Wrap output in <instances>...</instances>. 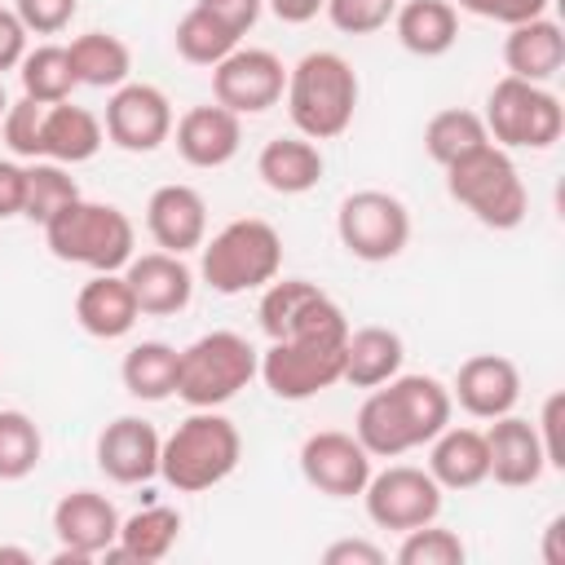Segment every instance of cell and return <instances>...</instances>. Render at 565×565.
<instances>
[{"mask_svg": "<svg viewBox=\"0 0 565 565\" xmlns=\"http://www.w3.org/2000/svg\"><path fill=\"white\" fill-rule=\"evenodd\" d=\"M455 397L437 375H393L371 388L358 406L353 437L366 446L371 459H397L415 446H428L450 424Z\"/></svg>", "mask_w": 565, "mask_h": 565, "instance_id": "obj_1", "label": "cell"}, {"mask_svg": "<svg viewBox=\"0 0 565 565\" xmlns=\"http://www.w3.org/2000/svg\"><path fill=\"white\" fill-rule=\"evenodd\" d=\"M238 459H243V437L234 419L221 415L216 406H194V415H185L159 446V472L181 494L221 486L238 468Z\"/></svg>", "mask_w": 565, "mask_h": 565, "instance_id": "obj_2", "label": "cell"}, {"mask_svg": "<svg viewBox=\"0 0 565 565\" xmlns=\"http://www.w3.org/2000/svg\"><path fill=\"white\" fill-rule=\"evenodd\" d=\"M358 71L331 53V49H313L305 53L291 71H287V115L296 124L300 137L309 141H331L353 124L358 110Z\"/></svg>", "mask_w": 565, "mask_h": 565, "instance_id": "obj_3", "label": "cell"}, {"mask_svg": "<svg viewBox=\"0 0 565 565\" xmlns=\"http://www.w3.org/2000/svg\"><path fill=\"white\" fill-rule=\"evenodd\" d=\"M44 243L57 260L84 265L93 274H119L137 256L132 221L115 203H93L84 194L44 221Z\"/></svg>", "mask_w": 565, "mask_h": 565, "instance_id": "obj_4", "label": "cell"}, {"mask_svg": "<svg viewBox=\"0 0 565 565\" xmlns=\"http://www.w3.org/2000/svg\"><path fill=\"white\" fill-rule=\"evenodd\" d=\"M282 269V234L260 216L221 225L199 247V274L216 296H243L274 282Z\"/></svg>", "mask_w": 565, "mask_h": 565, "instance_id": "obj_5", "label": "cell"}, {"mask_svg": "<svg viewBox=\"0 0 565 565\" xmlns=\"http://www.w3.org/2000/svg\"><path fill=\"white\" fill-rule=\"evenodd\" d=\"M446 190L486 230H516L525 221V212H530L525 181H521L512 154L503 146H494V141H486L481 150L455 159L446 168Z\"/></svg>", "mask_w": 565, "mask_h": 565, "instance_id": "obj_6", "label": "cell"}, {"mask_svg": "<svg viewBox=\"0 0 565 565\" xmlns=\"http://www.w3.org/2000/svg\"><path fill=\"white\" fill-rule=\"evenodd\" d=\"M260 371V353L238 331H207L181 349L177 397L190 406H225Z\"/></svg>", "mask_w": 565, "mask_h": 565, "instance_id": "obj_7", "label": "cell"}, {"mask_svg": "<svg viewBox=\"0 0 565 565\" xmlns=\"http://www.w3.org/2000/svg\"><path fill=\"white\" fill-rule=\"evenodd\" d=\"M486 132L503 150H547L565 132V106L552 88L503 75L486 97Z\"/></svg>", "mask_w": 565, "mask_h": 565, "instance_id": "obj_8", "label": "cell"}, {"mask_svg": "<svg viewBox=\"0 0 565 565\" xmlns=\"http://www.w3.org/2000/svg\"><path fill=\"white\" fill-rule=\"evenodd\" d=\"M260 331L269 340H349V318L344 309L313 282L305 278H274L260 287Z\"/></svg>", "mask_w": 565, "mask_h": 565, "instance_id": "obj_9", "label": "cell"}, {"mask_svg": "<svg viewBox=\"0 0 565 565\" xmlns=\"http://www.w3.org/2000/svg\"><path fill=\"white\" fill-rule=\"evenodd\" d=\"M335 234L349 256L380 265L402 256V247L411 243V212L388 190H353L335 212Z\"/></svg>", "mask_w": 565, "mask_h": 565, "instance_id": "obj_10", "label": "cell"}, {"mask_svg": "<svg viewBox=\"0 0 565 565\" xmlns=\"http://www.w3.org/2000/svg\"><path fill=\"white\" fill-rule=\"evenodd\" d=\"M344 371V344L331 340H269L260 353V380L282 402H309L340 384Z\"/></svg>", "mask_w": 565, "mask_h": 565, "instance_id": "obj_11", "label": "cell"}, {"mask_svg": "<svg viewBox=\"0 0 565 565\" xmlns=\"http://www.w3.org/2000/svg\"><path fill=\"white\" fill-rule=\"evenodd\" d=\"M362 503L366 516L380 530H415L437 521L441 512V486L433 481L428 468H411V463H393L384 472H371V481L362 486Z\"/></svg>", "mask_w": 565, "mask_h": 565, "instance_id": "obj_12", "label": "cell"}, {"mask_svg": "<svg viewBox=\"0 0 565 565\" xmlns=\"http://www.w3.org/2000/svg\"><path fill=\"white\" fill-rule=\"evenodd\" d=\"M287 66L269 49H234L212 66V97L234 115H260L282 102Z\"/></svg>", "mask_w": 565, "mask_h": 565, "instance_id": "obj_13", "label": "cell"}, {"mask_svg": "<svg viewBox=\"0 0 565 565\" xmlns=\"http://www.w3.org/2000/svg\"><path fill=\"white\" fill-rule=\"evenodd\" d=\"M53 534L62 543L53 565H88L119 539V512L97 490H71L53 508Z\"/></svg>", "mask_w": 565, "mask_h": 565, "instance_id": "obj_14", "label": "cell"}, {"mask_svg": "<svg viewBox=\"0 0 565 565\" xmlns=\"http://www.w3.org/2000/svg\"><path fill=\"white\" fill-rule=\"evenodd\" d=\"M106 137L128 154H150L172 137V102L154 84H119L106 102Z\"/></svg>", "mask_w": 565, "mask_h": 565, "instance_id": "obj_15", "label": "cell"}, {"mask_svg": "<svg viewBox=\"0 0 565 565\" xmlns=\"http://www.w3.org/2000/svg\"><path fill=\"white\" fill-rule=\"evenodd\" d=\"M300 472L318 494L331 499H353L362 494V486L371 481V455L353 433L340 428H322L309 433L300 446Z\"/></svg>", "mask_w": 565, "mask_h": 565, "instance_id": "obj_16", "label": "cell"}, {"mask_svg": "<svg viewBox=\"0 0 565 565\" xmlns=\"http://www.w3.org/2000/svg\"><path fill=\"white\" fill-rule=\"evenodd\" d=\"M159 428L141 415H119L97 433V468L119 486H141L159 472Z\"/></svg>", "mask_w": 565, "mask_h": 565, "instance_id": "obj_17", "label": "cell"}, {"mask_svg": "<svg viewBox=\"0 0 565 565\" xmlns=\"http://www.w3.org/2000/svg\"><path fill=\"white\" fill-rule=\"evenodd\" d=\"M450 397L472 419H499L521 402V371L503 353H477L455 371Z\"/></svg>", "mask_w": 565, "mask_h": 565, "instance_id": "obj_18", "label": "cell"}, {"mask_svg": "<svg viewBox=\"0 0 565 565\" xmlns=\"http://www.w3.org/2000/svg\"><path fill=\"white\" fill-rule=\"evenodd\" d=\"M146 230L150 238L159 243V252H172V256H185L194 247H203L207 238V203L194 185H159L146 203Z\"/></svg>", "mask_w": 565, "mask_h": 565, "instance_id": "obj_19", "label": "cell"}, {"mask_svg": "<svg viewBox=\"0 0 565 565\" xmlns=\"http://www.w3.org/2000/svg\"><path fill=\"white\" fill-rule=\"evenodd\" d=\"M124 278L137 296V309L150 318H172L190 305L194 296V274L181 256L172 252H141L124 265Z\"/></svg>", "mask_w": 565, "mask_h": 565, "instance_id": "obj_20", "label": "cell"}, {"mask_svg": "<svg viewBox=\"0 0 565 565\" xmlns=\"http://www.w3.org/2000/svg\"><path fill=\"white\" fill-rule=\"evenodd\" d=\"M243 115L225 110L221 102L212 106H190L177 119V154L190 168H225L238 146H243Z\"/></svg>", "mask_w": 565, "mask_h": 565, "instance_id": "obj_21", "label": "cell"}, {"mask_svg": "<svg viewBox=\"0 0 565 565\" xmlns=\"http://www.w3.org/2000/svg\"><path fill=\"white\" fill-rule=\"evenodd\" d=\"M486 450H490V477L508 490H521V486H534L547 468L543 459V441L534 433L530 419H516L512 411L490 419L486 428Z\"/></svg>", "mask_w": 565, "mask_h": 565, "instance_id": "obj_22", "label": "cell"}, {"mask_svg": "<svg viewBox=\"0 0 565 565\" xmlns=\"http://www.w3.org/2000/svg\"><path fill=\"white\" fill-rule=\"evenodd\" d=\"M141 309L124 274H93L75 296V322L93 340H124L137 327Z\"/></svg>", "mask_w": 565, "mask_h": 565, "instance_id": "obj_23", "label": "cell"}, {"mask_svg": "<svg viewBox=\"0 0 565 565\" xmlns=\"http://www.w3.org/2000/svg\"><path fill=\"white\" fill-rule=\"evenodd\" d=\"M565 62V35H561V22L556 18H530V22H516L508 26L503 35V66L508 75L516 79H530V84H547Z\"/></svg>", "mask_w": 565, "mask_h": 565, "instance_id": "obj_24", "label": "cell"}, {"mask_svg": "<svg viewBox=\"0 0 565 565\" xmlns=\"http://www.w3.org/2000/svg\"><path fill=\"white\" fill-rule=\"evenodd\" d=\"M428 472L441 490H472L490 477V450H486V433L481 428H459L446 424L433 441H428Z\"/></svg>", "mask_w": 565, "mask_h": 565, "instance_id": "obj_25", "label": "cell"}, {"mask_svg": "<svg viewBox=\"0 0 565 565\" xmlns=\"http://www.w3.org/2000/svg\"><path fill=\"white\" fill-rule=\"evenodd\" d=\"M106 141V128L93 110L84 106H71L57 102V106H44V128H40V159H53V163H84L102 150Z\"/></svg>", "mask_w": 565, "mask_h": 565, "instance_id": "obj_26", "label": "cell"}, {"mask_svg": "<svg viewBox=\"0 0 565 565\" xmlns=\"http://www.w3.org/2000/svg\"><path fill=\"white\" fill-rule=\"evenodd\" d=\"M322 150L309 137H274L265 141V150L256 154V177L274 190V194H305L322 181Z\"/></svg>", "mask_w": 565, "mask_h": 565, "instance_id": "obj_27", "label": "cell"}, {"mask_svg": "<svg viewBox=\"0 0 565 565\" xmlns=\"http://www.w3.org/2000/svg\"><path fill=\"white\" fill-rule=\"evenodd\" d=\"M393 31H397L406 53L441 57L459 40V9L450 0H406L393 13Z\"/></svg>", "mask_w": 565, "mask_h": 565, "instance_id": "obj_28", "label": "cell"}, {"mask_svg": "<svg viewBox=\"0 0 565 565\" xmlns=\"http://www.w3.org/2000/svg\"><path fill=\"white\" fill-rule=\"evenodd\" d=\"M177 539H181V512L154 503V508H141L128 521H119V539L102 556L106 561H141V565H150V561H163L177 547Z\"/></svg>", "mask_w": 565, "mask_h": 565, "instance_id": "obj_29", "label": "cell"}, {"mask_svg": "<svg viewBox=\"0 0 565 565\" xmlns=\"http://www.w3.org/2000/svg\"><path fill=\"white\" fill-rule=\"evenodd\" d=\"M402 335L388 331V327H362V331H349L344 340V371L340 380L353 384V388H375L384 380H393L402 371Z\"/></svg>", "mask_w": 565, "mask_h": 565, "instance_id": "obj_30", "label": "cell"}, {"mask_svg": "<svg viewBox=\"0 0 565 565\" xmlns=\"http://www.w3.org/2000/svg\"><path fill=\"white\" fill-rule=\"evenodd\" d=\"M177 366H181V349L163 340H141L124 353L119 380L137 402H168L177 393Z\"/></svg>", "mask_w": 565, "mask_h": 565, "instance_id": "obj_31", "label": "cell"}, {"mask_svg": "<svg viewBox=\"0 0 565 565\" xmlns=\"http://www.w3.org/2000/svg\"><path fill=\"white\" fill-rule=\"evenodd\" d=\"M66 57H71V71H75V84H88V88H119L128 84V71H132V53L119 35L110 31H84L66 44Z\"/></svg>", "mask_w": 565, "mask_h": 565, "instance_id": "obj_32", "label": "cell"}, {"mask_svg": "<svg viewBox=\"0 0 565 565\" xmlns=\"http://www.w3.org/2000/svg\"><path fill=\"white\" fill-rule=\"evenodd\" d=\"M490 141L486 132V119L477 110H463V106H450V110H437L428 124H424V150L433 163L450 168L455 159L481 150Z\"/></svg>", "mask_w": 565, "mask_h": 565, "instance_id": "obj_33", "label": "cell"}, {"mask_svg": "<svg viewBox=\"0 0 565 565\" xmlns=\"http://www.w3.org/2000/svg\"><path fill=\"white\" fill-rule=\"evenodd\" d=\"M18 79H22V97H31L40 106H57L75 88V71H71V57L62 44L26 49V57L18 62Z\"/></svg>", "mask_w": 565, "mask_h": 565, "instance_id": "obj_34", "label": "cell"}, {"mask_svg": "<svg viewBox=\"0 0 565 565\" xmlns=\"http://www.w3.org/2000/svg\"><path fill=\"white\" fill-rule=\"evenodd\" d=\"M75 199H79V185L62 163H53V159H31L26 163V185H22V216L26 221L44 225L49 216H57Z\"/></svg>", "mask_w": 565, "mask_h": 565, "instance_id": "obj_35", "label": "cell"}, {"mask_svg": "<svg viewBox=\"0 0 565 565\" xmlns=\"http://www.w3.org/2000/svg\"><path fill=\"white\" fill-rule=\"evenodd\" d=\"M172 44H177V53H181L190 66H216L221 57H230V53L238 49V35H234L225 22H216L207 9L194 4V9L177 22Z\"/></svg>", "mask_w": 565, "mask_h": 565, "instance_id": "obj_36", "label": "cell"}, {"mask_svg": "<svg viewBox=\"0 0 565 565\" xmlns=\"http://www.w3.org/2000/svg\"><path fill=\"white\" fill-rule=\"evenodd\" d=\"M44 437L26 411H0V481H22L40 468Z\"/></svg>", "mask_w": 565, "mask_h": 565, "instance_id": "obj_37", "label": "cell"}, {"mask_svg": "<svg viewBox=\"0 0 565 565\" xmlns=\"http://www.w3.org/2000/svg\"><path fill=\"white\" fill-rule=\"evenodd\" d=\"M468 547L455 530L446 525H415L402 534V547H397V561L402 565H463Z\"/></svg>", "mask_w": 565, "mask_h": 565, "instance_id": "obj_38", "label": "cell"}, {"mask_svg": "<svg viewBox=\"0 0 565 565\" xmlns=\"http://www.w3.org/2000/svg\"><path fill=\"white\" fill-rule=\"evenodd\" d=\"M322 9H327V18H331L335 31H344V35H371V31H380V26L393 22L397 0H327Z\"/></svg>", "mask_w": 565, "mask_h": 565, "instance_id": "obj_39", "label": "cell"}, {"mask_svg": "<svg viewBox=\"0 0 565 565\" xmlns=\"http://www.w3.org/2000/svg\"><path fill=\"white\" fill-rule=\"evenodd\" d=\"M0 128H4L9 154H18V159H40V128H44V106H40V102H31V97L9 102Z\"/></svg>", "mask_w": 565, "mask_h": 565, "instance_id": "obj_40", "label": "cell"}, {"mask_svg": "<svg viewBox=\"0 0 565 565\" xmlns=\"http://www.w3.org/2000/svg\"><path fill=\"white\" fill-rule=\"evenodd\" d=\"M75 9H79V0H13V13L35 35H57L62 26H71Z\"/></svg>", "mask_w": 565, "mask_h": 565, "instance_id": "obj_41", "label": "cell"}, {"mask_svg": "<svg viewBox=\"0 0 565 565\" xmlns=\"http://www.w3.org/2000/svg\"><path fill=\"white\" fill-rule=\"evenodd\" d=\"M547 4H552V0H459L463 13H472V18H490V22H503V26L543 18Z\"/></svg>", "mask_w": 565, "mask_h": 565, "instance_id": "obj_42", "label": "cell"}, {"mask_svg": "<svg viewBox=\"0 0 565 565\" xmlns=\"http://www.w3.org/2000/svg\"><path fill=\"white\" fill-rule=\"evenodd\" d=\"M561 424H565V393H547L543 415H539V424H534V433H539V441H543V459H547V468H565Z\"/></svg>", "mask_w": 565, "mask_h": 565, "instance_id": "obj_43", "label": "cell"}, {"mask_svg": "<svg viewBox=\"0 0 565 565\" xmlns=\"http://www.w3.org/2000/svg\"><path fill=\"white\" fill-rule=\"evenodd\" d=\"M199 9H207L216 22H225L238 40L260 22V9H265V0H194Z\"/></svg>", "mask_w": 565, "mask_h": 565, "instance_id": "obj_44", "label": "cell"}, {"mask_svg": "<svg viewBox=\"0 0 565 565\" xmlns=\"http://www.w3.org/2000/svg\"><path fill=\"white\" fill-rule=\"evenodd\" d=\"M26 26L13 9H0V71H13L26 57Z\"/></svg>", "mask_w": 565, "mask_h": 565, "instance_id": "obj_45", "label": "cell"}, {"mask_svg": "<svg viewBox=\"0 0 565 565\" xmlns=\"http://www.w3.org/2000/svg\"><path fill=\"white\" fill-rule=\"evenodd\" d=\"M322 565H384V547L366 539H340L322 552Z\"/></svg>", "mask_w": 565, "mask_h": 565, "instance_id": "obj_46", "label": "cell"}, {"mask_svg": "<svg viewBox=\"0 0 565 565\" xmlns=\"http://www.w3.org/2000/svg\"><path fill=\"white\" fill-rule=\"evenodd\" d=\"M22 185H26V168L13 159H0V221L22 216Z\"/></svg>", "mask_w": 565, "mask_h": 565, "instance_id": "obj_47", "label": "cell"}, {"mask_svg": "<svg viewBox=\"0 0 565 565\" xmlns=\"http://www.w3.org/2000/svg\"><path fill=\"white\" fill-rule=\"evenodd\" d=\"M327 0H265V9L278 18V22H309V18H318V9H322Z\"/></svg>", "mask_w": 565, "mask_h": 565, "instance_id": "obj_48", "label": "cell"}, {"mask_svg": "<svg viewBox=\"0 0 565 565\" xmlns=\"http://www.w3.org/2000/svg\"><path fill=\"white\" fill-rule=\"evenodd\" d=\"M561 534H565V516H552V525H547V534H543V561H547V565H565Z\"/></svg>", "mask_w": 565, "mask_h": 565, "instance_id": "obj_49", "label": "cell"}, {"mask_svg": "<svg viewBox=\"0 0 565 565\" xmlns=\"http://www.w3.org/2000/svg\"><path fill=\"white\" fill-rule=\"evenodd\" d=\"M0 561H18V565H26L31 552H26V547H0Z\"/></svg>", "mask_w": 565, "mask_h": 565, "instance_id": "obj_50", "label": "cell"}, {"mask_svg": "<svg viewBox=\"0 0 565 565\" xmlns=\"http://www.w3.org/2000/svg\"><path fill=\"white\" fill-rule=\"evenodd\" d=\"M4 110H9V97H4V84H0V119H4Z\"/></svg>", "mask_w": 565, "mask_h": 565, "instance_id": "obj_51", "label": "cell"}]
</instances>
